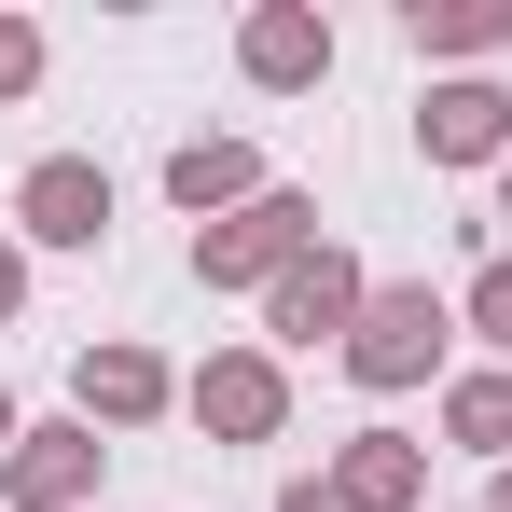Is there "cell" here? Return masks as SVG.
I'll list each match as a JSON object with an SVG mask.
<instances>
[{"label":"cell","mask_w":512,"mask_h":512,"mask_svg":"<svg viewBox=\"0 0 512 512\" xmlns=\"http://www.w3.org/2000/svg\"><path fill=\"white\" fill-rule=\"evenodd\" d=\"M333 499H346V512H416V443L360 429V443L333 457Z\"/></svg>","instance_id":"obj_8"},{"label":"cell","mask_w":512,"mask_h":512,"mask_svg":"<svg viewBox=\"0 0 512 512\" xmlns=\"http://www.w3.org/2000/svg\"><path fill=\"white\" fill-rule=\"evenodd\" d=\"M194 416L222 443H277V360H208L194 374Z\"/></svg>","instance_id":"obj_6"},{"label":"cell","mask_w":512,"mask_h":512,"mask_svg":"<svg viewBox=\"0 0 512 512\" xmlns=\"http://www.w3.org/2000/svg\"><path fill=\"white\" fill-rule=\"evenodd\" d=\"M153 402H167V360H153V346H97V360H84V416L139 429Z\"/></svg>","instance_id":"obj_9"},{"label":"cell","mask_w":512,"mask_h":512,"mask_svg":"<svg viewBox=\"0 0 512 512\" xmlns=\"http://www.w3.org/2000/svg\"><path fill=\"white\" fill-rule=\"evenodd\" d=\"M360 305H374V291H360V263H346V250H305L291 277H277V333H291V346L360 333Z\"/></svg>","instance_id":"obj_3"},{"label":"cell","mask_w":512,"mask_h":512,"mask_svg":"<svg viewBox=\"0 0 512 512\" xmlns=\"http://www.w3.org/2000/svg\"><path fill=\"white\" fill-rule=\"evenodd\" d=\"M499 194H512V180H499Z\"/></svg>","instance_id":"obj_20"},{"label":"cell","mask_w":512,"mask_h":512,"mask_svg":"<svg viewBox=\"0 0 512 512\" xmlns=\"http://www.w3.org/2000/svg\"><path fill=\"white\" fill-rule=\"evenodd\" d=\"M429 346H443V305H429V291H374L360 333H346V374H360V388H416Z\"/></svg>","instance_id":"obj_2"},{"label":"cell","mask_w":512,"mask_h":512,"mask_svg":"<svg viewBox=\"0 0 512 512\" xmlns=\"http://www.w3.org/2000/svg\"><path fill=\"white\" fill-rule=\"evenodd\" d=\"M167 194L180 208H236V194H250V153H236V139H194V153H167Z\"/></svg>","instance_id":"obj_11"},{"label":"cell","mask_w":512,"mask_h":512,"mask_svg":"<svg viewBox=\"0 0 512 512\" xmlns=\"http://www.w3.org/2000/svg\"><path fill=\"white\" fill-rule=\"evenodd\" d=\"M14 443H28V429H14V402H0V457H14Z\"/></svg>","instance_id":"obj_18"},{"label":"cell","mask_w":512,"mask_h":512,"mask_svg":"<svg viewBox=\"0 0 512 512\" xmlns=\"http://www.w3.org/2000/svg\"><path fill=\"white\" fill-rule=\"evenodd\" d=\"M97 222H111V180H97L84 153L28 167V236H56V250H97Z\"/></svg>","instance_id":"obj_5"},{"label":"cell","mask_w":512,"mask_h":512,"mask_svg":"<svg viewBox=\"0 0 512 512\" xmlns=\"http://www.w3.org/2000/svg\"><path fill=\"white\" fill-rule=\"evenodd\" d=\"M416 125H429V153H443V167H485V153H499V125H512V97H499V84H443Z\"/></svg>","instance_id":"obj_7"},{"label":"cell","mask_w":512,"mask_h":512,"mask_svg":"<svg viewBox=\"0 0 512 512\" xmlns=\"http://www.w3.org/2000/svg\"><path fill=\"white\" fill-rule=\"evenodd\" d=\"M14 291H28V277H14V250H0V319H14Z\"/></svg>","instance_id":"obj_17"},{"label":"cell","mask_w":512,"mask_h":512,"mask_svg":"<svg viewBox=\"0 0 512 512\" xmlns=\"http://www.w3.org/2000/svg\"><path fill=\"white\" fill-rule=\"evenodd\" d=\"M416 42H443V56H457V42H499V14H457V0L429 14V0H416Z\"/></svg>","instance_id":"obj_15"},{"label":"cell","mask_w":512,"mask_h":512,"mask_svg":"<svg viewBox=\"0 0 512 512\" xmlns=\"http://www.w3.org/2000/svg\"><path fill=\"white\" fill-rule=\"evenodd\" d=\"M42 84V28H14V14H0V97H28Z\"/></svg>","instance_id":"obj_14"},{"label":"cell","mask_w":512,"mask_h":512,"mask_svg":"<svg viewBox=\"0 0 512 512\" xmlns=\"http://www.w3.org/2000/svg\"><path fill=\"white\" fill-rule=\"evenodd\" d=\"M0 485H14V512H70L97 485V429H28V443L0 457Z\"/></svg>","instance_id":"obj_4"},{"label":"cell","mask_w":512,"mask_h":512,"mask_svg":"<svg viewBox=\"0 0 512 512\" xmlns=\"http://www.w3.org/2000/svg\"><path fill=\"white\" fill-rule=\"evenodd\" d=\"M499 512H512V471H499Z\"/></svg>","instance_id":"obj_19"},{"label":"cell","mask_w":512,"mask_h":512,"mask_svg":"<svg viewBox=\"0 0 512 512\" xmlns=\"http://www.w3.org/2000/svg\"><path fill=\"white\" fill-rule=\"evenodd\" d=\"M471 333L512 346V263H485V277H471Z\"/></svg>","instance_id":"obj_13"},{"label":"cell","mask_w":512,"mask_h":512,"mask_svg":"<svg viewBox=\"0 0 512 512\" xmlns=\"http://www.w3.org/2000/svg\"><path fill=\"white\" fill-rule=\"evenodd\" d=\"M443 416H457V443H485V457H512V374H471V388H457Z\"/></svg>","instance_id":"obj_12"},{"label":"cell","mask_w":512,"mask_h":512,"mask_svg":"<svg viewBox=\"0 0 512 512\" xmlns=\"http://www.w3.org/2000/svg\"><path fill=\"white\" fill-rule=\"evenodd\" d=\"M277 512H346V499H333V485H291V499H277Z\"/></svg>","instance_id":"obj_16"},{"label":"cell","mask_w":512,"mask_h":512,"mask_svg":"<svg viewBox=\"0 0 512 512\" xmlns=\"http://www.w3.org/2000/svg\"><path fill=\"white\" fill-rule=\"evenodd\" d=\"M319 70H333L319 14H250V84H319Z\"/></svg>","instance_id":"obj_10"},{"label":"cell","mask_w":512,"mask_h":512,"mask_svg":"<svg viewBox=\"0 0 512 512\" xmlns=\"http://www.w3.org/2000/svg\"><path fill=\"white\" fill-rule=\"evenodd\" d=\"M305 250H319V208L305 194H250L222 236H194V277H291Z\"/></svg>","instance_id":"obj_1"}]
</instances>
